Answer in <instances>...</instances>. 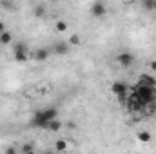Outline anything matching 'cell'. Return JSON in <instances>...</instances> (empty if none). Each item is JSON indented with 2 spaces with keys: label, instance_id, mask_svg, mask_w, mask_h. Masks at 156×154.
<instances>
[{
  "label": "cell",
  "instance_id": "d6986e66",
  "mask_svg": "<svg viewBox=\"0 0 156 154\" xmlns=\"http://www.w3.org/2000/svg\"><path fill=\"white\" fill-rule=\"evenodd\" d=\"M15 60H16L18 64H26V62L29 60V56H27V54H15Z\"/></svg>",
  "mask_w": 156,
  "mask_h": 154
},
{
  "label": "cell",
  "instance_id": "6da1fadb",
  "mask_svg": "<svg viewBox=\"0 0 156 154\" xmlns=\"http://www.w3.org/2000/svg\"><path fill=\"white\" fill-rule=\"evenodd\" d=\"M56 118H58V109L47 107V109H44V111H37V113H35V116H33V125L47 131L49 121H53V120H56Z\"/></svg>",
  "mask_w": 156,
  "mask_h": 154
},
{
  "label": "cell",
  "instance_id": "cb8c5ba5",
  "mask_svg": "<svg viewBox=\"0 0 156 154\" xmlns=\"http://www.w3.org/2000/svg\"><path fill=\"white\" fill-rule=\"evenodd\" d=\"M67 127H69V129H75L76 125H75V121H69V123H67Z\"/></svg>",
  "mask_w": 156,
  "mask_h": 154
},
{
  "label": "cell",
  "instance_id": "44dd1931",
  "mask_svg": "<svg viewBox=\"0 0 156 154\" xmlns=\"http://www.w3.org/2000/svg\"><path fill=\"white\" fill-rule=\"evenodd\" d=\"M5 31H7V27H5V24L0 20V35H2V33H5Z\"/></svg>",
  "mask_w": 156,
  "mask_h": 154
},
{
  "label": "cell",
  "instance_id": "52a82bcc",
  "mask_svg": "<svg viewBox=\"0 0 156 154\" xmlns=\"http://www.w3.org/2000/svg\"><path fill=\"white\" fill-rule=\"evenodd\" d=\"M136 85H142V87H149V89H156V80L151 75H142L138 78V83Z\"/></svg>",
  "mask_w": 156,
  "mask_h": 154
},
{
  "label": "cell",
  "instance_id": "7a4b0ae2",
  "mask_svg": "<svg viewBox=\"0 0 156 154\" xmlns=\"http://www.w3.org/2000/svg\"><path fill=\"white\" fill-rule=\"evenodd\" d=\"M134 93L138 94L140 103H142L144 107H145V105H149L151 102H154V89L142 87V85H134Z\"/></svg>",
  "mask_w": 156,
  "mask_h": 154
},
{
  "label": "cell",
  "instance_id": "ffe728a7",
  "mask_svg": "<svg viewBox=\"0 0 156 154\" xmlns=\"http://www.w3.org/2000/svg\"><path fill=\"white\" fill-rule=\"evenodd\" d=\"M4 154H18V151H16V149H15L13 145H9V147H5Z\"/></svg>",
  "mask_w": 156,
  "mask_h": 154
},
{
  "label": "cell",
  "instance_id": "ac0fdd59",
  "mask_svg": "<svg viewBox=\"0 0 156 154\" xmlns=\"http://www.w3.org/2000/svg\"><path fill=\"white\" fill-rule=\"evenodd\" d=\"M154 4H156V0H144V2H142V5H144L147 11H153V9H154Z\"/></svg>",
  "mask_w": 156,
  "mask_h": 154
},
{
  "label": "cell",
  "instance_id": "4316f807",
  "mask_svg": "<svg viewBox=\"0 0 156 154\" xmlns=\"http://www.w3.org/2000/svg\"><path fill=\"white\" fill-rule=\"evenodd\" d=\"M29 154H37V152H29Z\"/></svg>",
  "mask_w": 156,
  "mask_h": 154
},
{
  "label": "cell",
  "instance_id": "603a6c76",
  "mask_svg": "<svg viewBox=\"0 0 156 154\" xmlns=\"http://www.w3.org/2000/svg\"><path fill=\"white\" fill-rule=\"evenodd\" d=\"M0 5H2V7H7V9H9V7H11V2H2Z\"/></svg>",
  "mask_w": 156,
  "mask_h": 154
},
{
  "label": "cell",
  "instance_id": "4fadbf2b",
  "mask_svg": "<svg viewBox=\"0 0 156 154\" xmlns=\"http://www.w3.org/2000/svg\"><path fill=\"white\" fill-rule=\"evenodd\" d=\"M55 151L56 152H66L67 151V142L66 140H56L55 142Z\"/></svg>",
  "mask_w": 156,
  "mask_h": 154
},
{
  "label": "cell",
  "instance_id": "d4e9b609",
  "mask_svg": "<svg viewBox=\"0 0 156 154\" xmlns=\"http://www.w3.org/2000/svg\"><path fill=\"white\" fill-rule=\"evenodd\" d=\"M42 154H55V152H53V151H44Z\"/></svg>",
  "mask_w": 156,
  "mask_h": 154
},
{
  "label": "cell",
  "instance_id": "9c48e42d",
  "mask_svg": "<svg viewBox=\"0 0 156 154\" xmlns=\"http://www.w3.org/2000/svg\"><path fill=\"white\" fill-rule=\"evenodd\" d=\"M13 53L15 54H27V44L26 42H18L13 45Z\"/></svg>",
  "mask_w": 156,
  "mask_h": 154
},
{
  "label": "cell",
  "instance_id": "30bf717a",
  "mask_svg": "<svg viewBox=\"0 0 156 154\" xmlns=\"http://www.w3.org/2000/svg\"><path fill=\"white\" fill-rule=\"evenodd\" d=\"M136 140H138L140 143H149V142L153 140V136H151L149 131H140V132L136 134Z\"/></svg>",
  "mask_w": 156,
  "mask_h": 154
},
{
  "label": "cell",
  "instance_id": "9a60e30c",
  "mask_svg": "<svg viewBox=\"0 0 156 154\" xmlns=\"http://www.w3.org/2000/svg\"><path fill=\"white\" fill-rule=\"evenodd\" d=\"M67 27H69V26H67V22H64V20H58V22L55 24V29H56L58 33H66Z\"/></svg>",
  "mask_w": 156,
  "mask_h": 154
},
{
  "label": "cell",
  "instance_id": "e0dca14e",
  "mask_svg": "<svg viewBox=\"0 0 156 154\" xmlns=\"http://www.w3.org/2000/svg\"><path fill=\"white\" fill-rule=\"evenodd\" d=\"M67 44H69V45H80V44H82V37L75 33V35H71V37H69Z\"/></svg>",
  "mask_w": 156,
  "mask_h": 154
},
{
  "label": "cell",
  "instance_id": "ba28073f",
  "mask_svg": "<svg viewBox=\"0 0 156 154\" xmlns=\"http://www.w3.org/2000/svg\"><path fill=\"white\" fill-rule=\"evenodd\" d=\"M127 83L125 82H115L113 85H111V91H113V94H116V96H123V94H127Z\"/></svg>",
  "mask_w": 156,
  "mask_h": 154
},
{
  "label": "cell",
  "instance_id": "83f0119b",
  "mask_svg": "<svg viewBox=\"0 0 156 154\" xmlns=\"http://www.w3.org/2000/svg\"><path fill=\"white\" fill-rule=\"evenodd\" d=\"M154 118H156V111H154Z\"/></svg>",
  "mask_w": 156,
  "mask_h": 154
},
{
  "label": "cell",
  "instance_id": "8992f818",
  "mask_svg": "<svg viewBox=\"0 0 156 154\" xmlns=\"http://www.w3.org/2000/svg\"><path fill=\"white\" fill-rule=\"evenodd\" d=\"M51 53H56V54L64 56V54H67V53H69V44H67V42H55V44H53Z\"/></svg>",
  "mask_w": 156,
  "mask_h": 154
},
{
  "label": "cell",
  "instance_id": "277c9868",
  "mask_svg": "<svg viewBox=\"0 0 156 154\" xmlns=\"http://www.w3.org/2000/svg\"><path fill=\"white\" fill-rule=\"evenodd\" d=\"M91 15H93L94 18H102L104 15H107L105 4H104V2H94V4L91 5Z\"/></svg>",
  "mask_w": 156,
  "mask_h": 154
},
{
  "label": "cell",
  "instance_id": "484cf974",
  "mask_svg": "<svg viewBox=\"0 0 156 154\" xmlns=\"http://www.w3.org/2000/svg\"><path fill=\"white\" fill-rule=\"evenodd\" d=\"M153 11H154V15H156V4H154V9H153Z\"/></svg>",
  "mask_w": 156,
  "mask_h": 154
},
{
  "label": "cell",
  "instance_id": "3957f363",
  "mask_svg": "<svg viewBox=\"0 0 156 154\" xmlns=\"http://www.w3.org/2000/svg\"><path fill=\"white\" fill-rule=\"evenodd\" d=\"M116 62H118V65H122L123 69H127V67L133 65V62H134V54L129 53V51H123V53H120V54L116 56Z\"/></svg>",
  "mask_w": 156,
  "mask_h": 154
},
{
  "label": "cell",
  "instance_id": "2e32d148",
  "mask_svg": "<svg viewBox=\"0 0 156 154\" xmlns=\"http://www.w3.org/2000/svg\"><path fill=\"white\" fill-rule=\"evenodd\" d=\"M20 151H22V154H29V152H35V143H24L22 147H20Z\"/></svg>",
  "mask_w": 156,
  "mask_h": 154
},
{
  "label": "cell",
  "instance_id": "5bb4252c",
  "mask_svg": "<svg viewBox=\"0 0 156 154\" xmlns=\"http://www.w3.org/2000/svg\"><path fill=\"white\" fill-rule=\"evenodd\" d=\"M11 42H13V35L9 31H5V33L0 35V45H9Z\"/></svg>",
  "mask_w": 156,
  "mask_h": 154
},
{
  "label": "cell",
  "instance_id": "7c38bea8",
  "mask_svg": "<svg viewBox=\"0 0 156 154\" xmlns=\"http://www.w3.org/2000/svg\"><path fill=\"white\" fill-rule=\"evenodd\" d=\"M33 15H35L37 18H42V16H45V15H47V11H45V5H42V4L35 5V7H33Z\"/></svg>",
  "mask_w": 156,
  "mask_h": 154
},
{
  "label": "cell",
  "instance_id": "8fae6325",
  "mask_svg": "<svg viewBox=\"0 0 156 154\" xmlns=\"http://www.w3.org/2000/svg\"><path fill=\"white\" fill-rule=\"evenodd\" d=\"M62 127H64V123H62V121H60V120L56 118V120L49 121V125H47V131H49V132H58V131H60Z\"/></svg>",
  "mask_w": 156,
  "mask_h": 154
},
{
  "label": "cell",
  "instance_id": "5b68a950",
  "mask_svg": "<svg viewBox=\"0 0 156 154\" xmlns=\"http://www.w3.org/2000/svg\"><path fill=\"white\" fill-rule=\"evenodd\" d=\"M49 56H51V49H47V47H40L33 53L35 62H45V60H49Z\"/></svg>",
  "mask_w": 156,
  "mask_h": 154
},
{
  "label": "cell",
  "instance_id": "7402d4cb",
  "mask_svg": "<svg viewBox=\"0 0 156 154\" xmlns=\"http://www.w3.org/2000/svg\"><path fill=\"white\" fill-rule=\"evenodd\" d=\"M149 65H151V71H154V73H156V60H153Z\"/></svg>",
  "mask_w": 156,
  "mask_h": 154
}]
</instances>
